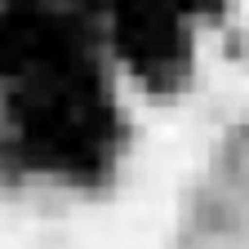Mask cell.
Returning <instances> with one entry per match:
<instances>
[{"mask_svg": "<svg viewBox=\"0 0 249 249\" xmlns=\"http://www.w3.org/2000/svg\"><path fill=\"white\" fill-rule=\"evenodd\" d=\"M240 14H245V18H249V0H240Z\"/></svg>", "mask_w": 249, "mask_h": 249, "instance_id": "obj_1", "label": "cell"}]
</instances>
